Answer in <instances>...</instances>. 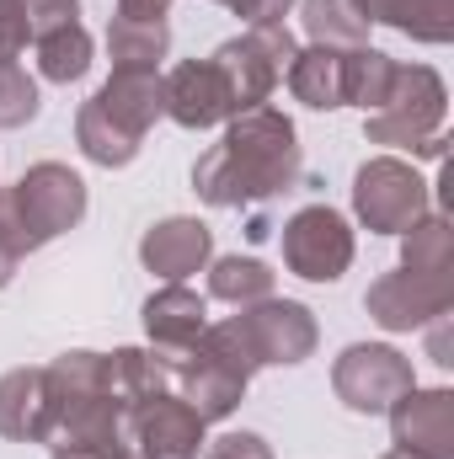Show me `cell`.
<instances>
[{
	"mask_svg": "<svg viewBox=\"0 0 454 459\" xmlns=\"http://www.w3.org/2000/svg\"><path fill=\"white\" fill-rule=\"evenodd\" d=\"M305 177L300 134L289 113L278 108H246L230 117L225 139L193 166V187L214 209H240V204H267L278 193H294Z\"/></svg>",
	"mask_w": 454,
	"mask_h": 459,
	"instance_id": "1",
	"label": "cell"
},
{
	"mask_svg": "<svg viewBox=\"0 0 454 459\" xmlns=\"http://www.w3.org/2000/svg\"><path fill=\"white\" fill-rule=\"evenodd\" d=\"M81 220H86V182L70 166H59V160L27 166L22 182L0 193V240L16 256L43 251L48 240H59Z\"/></svg>",
	"mask_w": 454,
	"mask_h": 459,
	"instance_id": "2",
	"label": "cell"
},
{
	"mask_svg": "<svg viewBox=\"0 0 454 459\" xmlns=\"http://www.w3.org/2000/svg\"><path fill=\"white\" fill-rule=\"evenodd\" d=\"M444 117H450V91H444L439 70L396 65V81H390L380 113H369L363 134H369V144H396V150H417V155L439 160L444 155Z\"/></svg>",
	"mask_w": 454,
	"mask_h": 459,
	"instance_id": "3",
	"label": "cell"
},
{
	"mask_svg": "<svg viewBox=\"0 0 454 459\" xmlns=\"http://www.w3.org/2000/svg\"><path fill=\"white\" fill-rule=\"evenodd\" d=\"M251 363H246V352L235 347V337H230V326L220 321H209L204 326V337L193 342V352L171 368V390L204 417V422H220V417H230L240 401H246V385H251Z\"/></svg>",
	"mask_w": 454,
	"mask_h": 459,
	"instance_id": "4",
	"label": "cell"
},
{
	"mask_svg": "<svg viewBox=\"0 0 454 459\" xmlns=\"http://www.w3.org/2000/svg\"><path fill=\"white\" fill-rule=\"evenodd\" d=\"M353 214L374 230V235H406L423 214H433L428 182H423L406 160L374 155V160H363L358 177H353Z\"/></svg>",
	"mask_w": 454,
	"mask_h": 459,
	"instance_id": "5",
	"label": "cell"
},
{
	"mask_svg": "<svg viewBox=\"0 0 454 459\" xmlns=\"http://www.w3.org/2000/svg\"><path fill=\"white\" fill-rule=\"evenodd\" d=\"M225 326L251 368H262V363H305L316 352V337H321L316 316L300 299H273V294L246 305L240 316H230Z\"/></svg>",
	"mask_w": 454,
	"mask_h": 459,
	"instance_id": "6",
	"label": "cell"
},
{
	"mask_svg": "<svg viewBox=\"0 0 454 459\" xmlns=\"http://www.w3.org/2000/svg\"><path fill=\"white\" fill-rule=\"evenodd\" d=\"M294 54H300V43L289 38V27H251V32L220 43L209 59L225 75L235 113H246V108H262L273 97V86L284 81V70H289Z\"/></svg>",
	"mask_w": 454,
	"mask_h": 459,
	"instance_id": "7",
	"label": "cell"
},
{
	"mask_svg": "<svg viewBox=\"0 0 454 459\" xmlns=\"http://www.w3.org/2000/svg\"><path fill=\"white\" fill-rule=\"evenodd\" d=\"M412 385H417L412 358L396 352V347H385V342H353L337 363H332V390H337L342 406L358 411V417L390 411Z\"/></svg>",
	"mask_w": 454,
	"mask_h": 459,
	"instance_id": "8",
	"label": "cell"
},
{
	"mask_svg": "<svg viewBox=\"0 0 454 459\" xmlns=\"http://www.w3.org/2000/svg\"><path fill=\"white\" fill-rule=\"evenodd\" d=\"M450 305H454V273H412V267L385 273V278L369 283V294H363V310H369L374 326H385V332L433 326L439 316H450Z\"/></svg>",
	"mask_w": 454,
	"mask_h": 459,
	"instance_id": "9",
	"label": "cell"
},
{
	"mask_svg": "<svg viewBox=\"0 0 454 459\" xmlns=\"http://www.w3.org/2000/svg\"><path fill=\"white\" fill-rule=\"evenodd\" d=\"M284 262L294 278L310 283H337L353 267V230L332 204H310L284 225Z\"/></svg>",
	"mask_w": 454,
	"mask_h": 459,
	"instance_id": "10",
	"label": "cell"
},
{
	"mask_svg": "<svg viewBox=\"0 0 454 459\" xmlns=\"http://www.w3.org/2000/svg\"><path fill=\"white\" fill-rule=\"evenodd\" d=\"M204 428L209 422L177 390L134 406V449L144 459H204V444H209Z\"/></svg>",
	"mask_w": 454,
	"mask_h": 459,
	"instance_id": "11",
	"label": "cell"
},
{
	"mask_svg": "<svg viewBox=\"0 0 454 459\" xmlns=\"http://www.w3.org/2000/svg\"><path fill=\"white\" fill-rule=\"evenodd\" d=\"M396 449L417 459H454V390H406L390 406Z\"/></svg>",
	"mask_w": 454,
	"mask_h": 459,
	"instance_id": "12",
	"label": "cell"
},
{
	"mask_svg": "<svg viewBox=\"0 0 454 459\" xmlns=\"http://www.w3.org/2000/svg\"><path fill=\"white\" fill-rule=\"evenodd\" d=\"M204 326H209V305H204V294H193L188 283H166V289H155L150 299H144V332H150V352L166 363V368H177L193 342L204 337Z\"/></svg>",
	"mask_w": 454,
	"mask_h": 459,
	"instance_id": "13",
	"label": "cell"
},
{
	"mask_svg": "<svg viewBox=\"0 0 454 459\" xmlns=\"http://www.w3.org/2000/svg\"><path fill=\"white\" fill-rule=\"evenodd\" d=\"M166 86V117L182 128H214L235 117L225 75L214 70V59H182L171 75H161Z\"/></svg>",
	"mask_w": 454,
	"mask_h": 459,
	"instance_id": "14",
	"label": "cell"
},
{
	"mask_svg": "<svg viewBox=\"0 0 454 459\" xmlns=\"http://www.w3.org/2000/svg\"><path fill=\"white\" fill-rule=\"evenodd\" d=\"M139 262L155 273V278H166V283H182V278H193V273H204L209 262H214V235L204 220H161V225L144 230V240H139Z\"/></svg>",
	"mask_w": 454,
	"mask_h": 459,
	"instance_id": "15",
	"label": "cell"
},
{
	"mask_svg": "<svg viewBox=\"0 0 454 459\" xmlns=\"http://www.w3.org/2000/svg\"><path fill=\"white\" fill-rule=\"evenodd\" d=\"M92 108L108 117L113 128H123L128 139L144 144V134L155 128V117H166V86H161V70H113L108 86L92 97Z\"/></svg>",
	"mask_w": 454,
	"mask_h": 459,
	"instance_id": "16",
	"label": "cell"
},
{
	"mask_svg": "<svg viewBox=\"0 0 454 459\" xmlns=\"http://www.w3.org/2000/svg\"><path fill=\"white\" fill-rule=\"evenodd\" d=\"M48 422H54L48 368H11V374H0V438L43 444Z\"/></svg>",
	"mask_w": 454,
	"mask_h": 459,
	"instance_id": "17",
	"label": "cell"
},
{
	"mask_svg": "<svg viewBox=\"0 0 454 459\" xmlns=\"http://www.w3.org/2000/svg\"><path fill=\"white\" fill-rule=\"evenodd\" d=\"M342 59L347 48H327V43H310L289 59L284 81L294 91V102L316 108V113H332V108H347V75H342Z\"/></svg>",
	"mask_w": 454,
	"mask_h": 459,
	"instance_id": "18",
	"label": "cell"
},
{
	"mask_svg": "<svg viewBox=\"0 0 454 459\" xmlns=\"http://www.w3.org/2000/svg\"><path fill=\"white\" fill-rule=\"evenodd\" d=\"M363 22H385L417 43H450L454 38V0H353Z\"/></svg>",
	"mask_w": 454,
	"mask_h": 459,
	"instance_id": "19",
	"label": "cell"
},
{
	"mask_svg": "<svg viewBox=\"0 0 454 459\" xmlns=\"http://www.w3.org/2000/svg\"><path fill=\"white\" fill-rule=\"evenodd\" d=\"M108 385H113L118 401L134 411V406H144V401L171 390V368L150 347H118V352H108Z\"/></svg>",
	"mask_w": 454,
	"mask_h": 459,
	"instance_id": "20",
	"label": "cell"
},
{
	"mask_svg": "<svg viewBox=\"0 0 454 459\" xmlns=\"http://www.w3.org/2000/svg\"><path fill=\"white\" fill-rule=\"evenodd\" d=\"M108 48H113V70H161V59L171 54V27L166 22H108Z\"/></svg>",
	"mask_w": 454,
	"mask_h": 459,
	"instance_id": "21",
	"label": "cell"
},
{
	"mask_svg": "<svg viewBox=\"0 0 454 459\" xmlns=\"http://www.w3.org/2000/svg\"><path fill=\"white\" fill-rule=\"evenodd\" d=\"M300 16H305L310 43H327V48H363L369 43V22L353 0H305Z\"/></svg>",
	"mask_w": 454,
	"mask_h": 459,
	"instance_id": "22",
	"label": "cell"
},
{
	"mask_svg": "<svg viewBox=\"0 0 454 459\" xmlns=\"http://www.w3.org/2000/svg\"><path fill=\"white\" fill-rule=\"evenodd\" d=\"M209 294L235 305V310H246V305L273 294V273L257 256H220V262H209Z\"/></svg>",
	"mask_w": 454,
	"mask_h": 459,
	"instance_id": "23",
	"label": "cell"
},
{
	"mask_svg": "<svg viewBox=\"0 0 454 459\" xmlns=\"http://www.w3.org/2000/svg\"><path fill=\"white\" fill-rule=\"evenodd\" d=\"M92 70V32L75 22V27H59L48 38H38V75L54 81V86H70Z\"/></svg>",
	"mask_w": 454,
	"mask_h": 459,
	"instance_id": "24",
	"label": "cell"
},
{
	"mask_svg": "<svg viewBox=\"0 0 454 459\" xmlns=\"http://www.w3.org/2000/svg\"><path fill=\"white\" fill-rule=\"evenodd\" d=\"M342 75H347V102L363 108V113H380V102H385V91L396 81V59L363 43V48H347Z\"/></svg>",
	"mask_w": 454,
	"mask_h": 459,
	"instance_id": "25",
	"label": "cell"
},
{
	"mask_svg": "<svg viewBox=\"0 0 454 459\" xmlns=\"http://www.w3.org/2000/svg\"><path fill=\"white\" fill-rule=\"evenodd\" d=\"M401 267H412V273H454V230L444 214H423L401 235Z\"/></svg>",
	"mask_w": 454,
	"mask_h": 459,
	"instance_id": "26",
	"label": "cell"
},
{
	"mask_svg": "<svg viewBox=\"0 0 454 459\" xmlns=\"http://www.w3.org/2000/svg\"><path fill=\"white\" fill-rule=\"evenodd\" d=\"M75 144H81V155H86V160H97V166H108V171L128 166V160L139 155V139H128L123 128H113V123L97 113L92 102L75 113Z\"/></svg>",
	"mask_w": 454,
	"mask_h": 459,
	"instance_id": "27",
	"label": "cell"
},
{
	"mask_svg": "<svg viewBox=\"0 0 454 459\" xmlns=\"http://www.w3.org/2000/svg\"><path fill=\"white\" fill-rule=\"evenodd\" d=\"M38 117V81L22 65H0V128H22Z\"/></svg>",
	"mask_w": 454,
	"mask_h": 459,
	"instance_id": "28",
	"label": "cell"
},
{
	"mask_svg": "<svg viewBox=\"0 0 454 459\" xmlns=\"http://www.w3.org/2000/svg\"><path fill=\"white\" fill-rule=\"evenodd\" d=\"M16 5H22V16H27L32 43L48 38V32H59V27H75V22H81V0H16Z\"/></svg>",
	"mask_w": 454,
	"mask_h": 459,
	"instance_id": "29",
	"label": "cell"
},
{
	"mask_svg": "<svg viewBox=\"0 0 454 459\" xmlns=\"http://www.w3.org/2000/svg\"><path fill=\"white\" fill-rule=\"evenodd\" d=\"M204 459H273L262 433H225V438H209Z\"/></svg>",
	"mask_w": 454,
	"mask_h": 459,
	"instance_id": "30",
	"label": "cell"
},
{
	"mask_svg": "<svg viewBox=\"0 0 454 459\" xmlns=\"http://www.w3.org/2000/svg\"><path fill=\"white\" fill-rule=\"evenodd\" d=\"M32 43V32H27V16H22V5L16 0H0V65H16V54Z\"/></svg>",
	"mask_w": 454,
	"mask_h": 459,
	"instance_id": "31",
	"label": "cell"
},
{
	"mask_svg": "<svg viewBox=\"0 0 454 459\" xmlns=\"http://www.w3.org/2000/svg\"><path fill=\"white\" fill-rule=\"evenodd\" d=\"M289 5H294V0H246V11H240V16H246L251 27H284Z\"/></svg>",
	"mask_w": 454,
	"mask_h": 459,
	"instance_id": "32",
	"label": "cell"
},
{
	"mask_svg": "<svg viewBox=\"0 0 454 459\" xmlns=\"http://www.w3.org/2000/svg\"><path fill=\"white\" fill-rule=\"evenodd\" d=\"M166 11H171V0H118V16H128V22H166Z\"/></svg>",
	"mask_w": 454,
	"mask_h": 459,
	"instance_id": "33",
	"label": "cell"
},
{
	"mask_svg": "<svg viewBox=\"0 0 454 459\" xmlns=\"http://www.w3.org/2000/svg\"><path fill=\"white\" fill-rule=\"evenodd\" d=\"M16 267H22V256H16V251H11V246L0 240V289H5L11 278H16Z\"/></svg>",
	"mask_w": 454,
	"mask_h": 459,
	"instance_id": "34",
	"label": "cell"
},
{
	"mask_svg": "<svg viewBox=\"0 0 454 459\" xmlns=\"http://www.w3.org/2000/svg\"><path fill=\"white\" fill-rule=\"evenodd\" d=\"M128 455V449H123ZM123 455H97V449H54V459H123Z\"/></svg>",
	"mask_w": 454,
	"mask_h": 459,
	"instance_id": "35",
	"label": "cell"
},
{
	"mask_svg": "<svg viewBox=\"0 0 454 459\" xmlns=\"http://www.w3.org/2000/svg\"><path fill=\"white\" fill-rule=\"evenodd\" d=\"M220 5H230V11H235V16H240V11H246V0H220Z\"/></svg>",
	"mask_w": 454,
	"mask_h": 459,
	"instance_id": "36",
	"label": "cell"
},
{
	"mask_svg": "<svg viewBox=\"0 0 454 459\" xmlns=\"http://www.w3.org/2000/svg\"><path fill=\"white\" fill-rule=\"evenodd\" d=\"M385 459H417V455H406V449H390V455H385Z\"/></svg>",
	"mask_w": 454,
	"mask_h": 459,
	"instance_id": "37",
	"label": "cell"
}]
</instances>
